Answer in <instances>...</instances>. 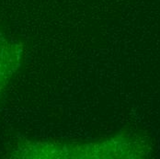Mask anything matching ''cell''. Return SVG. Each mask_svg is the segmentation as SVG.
I'll use <instances>...</instances> for the list:
<instances>
[{"label":"cell","instance_id":"cell-1","mask_svg":"<svg viewBox=\"0 0 160 159\" xmlns=\"http://www.w3.org/2000/svg\"><path fill=\"white\" fill-rule=\"evenodd\" d=\"M19 54L20 52L16 45L0 36V91L16 70Z\"/></svg>","mask_w":160,"mask_h":159}]
</instances>
